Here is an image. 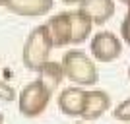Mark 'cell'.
<instances>
[{
	"mask_svg": "<svg viewBox=\"0 0 130 124\" xmlns=\"http://www.w3.org/2000/svg\"><path fill=\"white\" fill-rule=\"evenodd\" d=\"M122 124H130V122H122Z\"/></svg>",
	"mask_w": 130,
	"mask_h": 124,
	"instance_id": "cell-21",
	"label": "cell"
},
{
	"mask_svg": "<svg viewBox=\"0 0 130 124\" xmlns=\"http://www.w3.org/2000/svg\"><path fill=\"white\" fill-rule=\"evenodd\" d=\"M119 2H122V4H128V0H119Z\"/></svg>",
	"mask_w": 130,
	"mask_h": 124,
	"instance_id": "cell-19",
	"label": "cell"
},
{
	"mask_svg": "<svg viewBox=\"0 0 130 124\" xmlns=\"http://www.w3.org/2000/svg\"><path fill=\"white\" fill-rule=\"evenodd\" d=\"M51 97L53 93L43 85V81L39 78H35L27 85H23V89L18 95V111L25 118H37L47 111Z\"/></svg>",
	"mask_w": 130,
	"mask_h": 124,
	"instance_id": "cell-3",
	"label": "cell"
},
{
	"mask_svg": "<svg viewBox=\"0 0 130 124\" xmlns=\"http://www.w3.org/2000/svg\"><path fill=\"white\" fill-rule=\"evenodd\" d=\"M78 8L95 25H105L115 16V0H82Z\"/></svg>",
	"mask_w": 130,
	"mask_h": 124,
	"instance_id": "cell-9",
	"label": "cell"
},
{
	"mask_svg": "<svg viewBox=\"0 0 130 124\" xmlns=\"http://www.w3.org/2000/svg\"><path fill=\"white\" fill-rule=\"evenodd\" d=\"M51 39H53L54 49H64L68 45H72V17L70 12H60L54 14L47 22Z\"/></svg>",
	"mask_w": 130,
	"mask_h": 124,
	"instance_id": "cell-6",
	"label": "cell"
},
{
	"mask_svg": "<svg viewBox=\"0 0 130 124\" xmlns=\"http://www.w3.org/2000/svg\"><path fill=\"white\" fill-rule=\"evenodd\" d=\"M37 74H39V80L43 81V85L47 87L53 95L56 93L60 81L66 78L64 76V68H62V62H53V60L45 62V66L37 72Z\"/></svg>",
	"mask_w": 130,
	"mask_h": 124,
	"instance_id": "cell-11",
	"label": "cell"
},
{
	"mask_svg": "<svg viewBox=\"0 0 130 124\" xmlns=\"http://www.w3.org/2000/svg\"><path fill=\"white\" fill-rule=\"evenodd\" d=\"M0 124H4V116H2V113H0Z\"/></svg>",
	"mask_w": 130,
	"mask_h": 124,
	"instance_id": "cell-17",
	"label": "cell"
},
{
	"mask_svg": "<svg viewBox=\"0 0 130 124\" xmlns=\"http://www.w3.org/2000/svg\"><path fill=\"white\" fill-rule=\"evenodd\" d=\"M74 124H87V122H86V120H82V122H74Z\"/></svg>",
	"mask_w": 130,
	"mask_h": 124,
	"instance_id": "cell-18",
	"label": "cell"
},
{
	"mask_svg": "<svg viewBox=\"0 0 130 124\" xmlns=\"http://www.w3.org/2000/svg\"><path fill=\"white\" fill-rule=\"evenodd\" d=\"M53 49H54V45H53L47 23L33 27L31 33L23 41V49H22L23 66L31 72H39L45 66V62H49V54Z\"/></svg>",
	"mask_w": 130,
	"mask_h": 124,
	"instance_id": "cell-1",
	"label": "cell"
},
{
	"mask_svg": "<svg viewBox=\"0 0 130 124\" xmlns=\"http://www.w3.org/2000/svg\"><path fill=\"white\" fill-rule=\"evenodd\" d=\"M113 118L119 122H130V97L124 99L122 103H119L113 111Z\"/></svg>",
	"mask_w": 130,
	"mask_h": 124,
	"instance_id": "cell-12",
	"label": "cell"
},
{
	"mask_svg": "<svg viewBox=\"0 0 130 124\" xmlns=\"http://www.w3.org/2000/svg\"><path fill=\"white\" fill-rule=\"evenodd\" d=\"M89 50L97 62H103V64L115 62L122 54V39L111 31H97L91 37Z\"/></svg>",
	"mask_w": 130,
	"mask_h": 124,
	"instance_id": "cell-4",
	"label": "cell"
},
{
	"mask_svg": "<svg viewBox=\"0 0 130 124\" xmlns=\"http://www.w3.org/2000/svg\"><path fill=\"white\" fill-rule=\"evenodd\" d=\"M86 95L87 91L82 85H70L64 87L60 95L56 97V105L58 111L66 116H82L84 111V103H86Z\"/></svg>",
	"mask_w": 130,
	"mask_h": 124,
	"instance_id": "cell-5",
	"label": "cell"
},
{
	"mask_svg": "<svg viewBox=\"0 0 130 124\" xmlns=\"http://www.w3.org/2000/svg\"><path fill=\"white\" fill-rule=\"evenodd\" d=\"M8 2H10V0H0V6H4V8H6V4H8Z\"/></svg>",
	"mask_w": 130,
	"mask_h": 124,
	"instance_id": "cell-16",
	"label": "cell"
},
{
	"mask_svg": "<svg viewBox=\"0 0 130 124\" xmlns=\"http://www.w3.org/2000/svg\"><path fill=\"white\" fill-rule=\"evenodd\" d=\"M14 97H16L14 87L2 78V72H0V101H14Z\"/></svg>",
	"mask_w": 130,
	"mask_h": 124,
	"instance_id": "cell-14",
	"label": "cell"
},
{
	"mask_svg": "<svg viewBox=\"0 0 130 124\" xmlns=\"http://www.w3.org/2000/svg\"><path fill=\"white\" fill-rule=\"evenodd\" d=\"M109 109H111V95L103 89H91L86 95V103H84V111L80 118L91 122V120L101 118Z\"/></svg>",
	"mask_w": 130,
	"mask_h": 124,
	"instance_id": "cell-7",
	"label": "cell"
},
{
	"mask_svg": "<svg viewBox=\"0 0 130 124\" xmlns=\"http://www.w3.org/2000/svg\"><path fill=\"white\" fill-rule=\"evenodd\" d=\"M128 80H130V66H128Z\"/></svg>",
	"mask_w": 130,
	"mask_h": 124,
	"instance_id": "cell-20",
	"label": "cell"
},
{
	"mask_svg": "<svg viewBox=\"0 0 130 124\" xmlns=\"http://www.w3.org/2000/svg\"><path fill=\"white\" fill-rule=\"evenodd\" d=\"M62 4H70V6H76V4H80L82 0H60Z\"/></svg>",
	"mask_w": 130,
	"mask_h": 124,
	"instance_id": "cell-15",
	"label": "cell"
},
{
	"mask_svg": "<svg viewBox=\"0 0 130 124\" xmlns=\"http://www.w3.org/2000/svg\"><path fill=\"white\" fill-rule=\"evenodd\" d=\"M54 6V0H10L6 10L22 17H41L49 14Z\"/></svg>",
	"mask_w": 130,
	"mask_h": 124,
	"instance_id": "cell-8",
	"label": "cell"
},
{
	"mask_svg": "<svg viewBox=\"0 0 130 124\" xmlns=\"http://www.w3.org/2000/svg\"><path fill=\"white\" fill-rule=\"evenodd\" d=\"M120 37H122V43L130 47V0H128V4H126L124 20L120 23Z\"/></svg>",
	"mask_w": 130,
	"mask_h": 124,
	"instance_id": "cell-13",
	"label": "cell"
},
{
	"mask_svg": "<svg viewBox=\"0 0 130 124\" xmlns=\"http://www.w3.org/2000/svg\"><path fill=\"white\" fill-rule=\"evenodd\" d=\"M70 17H72V45L86 43L87 39H89V35H91V29H93L95 23L80 8L70 10Z\"/></svg>",
	"mask_w": 130,
	"mask_h": 124,
	"instance_id": "cell-10",
	"label": "cell"
},
{
	"mask_svg": "<svg viewBox=\"0 0 130 124\" xmlns=\"http://www.w3.org/2000/svg\"><path fill=\"white\" fill-rule=\"evenodd\" d=\"M62 68H64L66 80L74 85H95L99 81V70L95 66V58H91L84 50H68L62 56Z\"/></svg>",
	"mask_w": 130,
	"mask_h": 124,
	"instance_id": "cell-2",
	"label": "cell"
}]
</instances>
